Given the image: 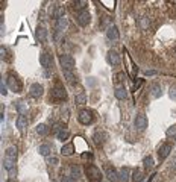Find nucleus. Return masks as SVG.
I'll use <instances>...</instances> for the list:
<instances>
[{"instance_id":"nucleus-13","label":"nucleus","mask_w":176,"mask_h":182,"mask_svg":"<svg viewBox=\"0 0 176 182\" xmlns=\"http://www.w3.org/2000/svg\"><path fill=\"white\" fill-rule=\"evenodd\" d=\"M170 152H172V144L170 143H164L162 146H159L158 149V156L161 159H164V158H167L170 155Z\"/></svg>"},{"instance_id":"nucleus-14","label":"nucleus","mask_w":176,"mask_h":182,"mask_svg":"<svg viewBox=\"0 0 176 182\" xmlns=\"http://www.w3.org/2000/svg\"><path fill=\"white\" fill-rule=\"evenodd\" d=\"M106 58H108V62H109L111 65H118V64H120V55L115 52V50H109L108 55H106Z\"/></svg>"},{"instance_id":"nucleus-40","label":"nucleus","mask_w":176,"mask_h":182,"mask_svg":"<svg viewBox=\"0 0 176 182\" xmlns=\"http://www.w3.org/2000/svg\"><path fill=\"white\" fill-rule=\"evenodd\" d=\"M172 170H173V172H176V158L172 161Z\"/></svg>"},{"instance_id":"nucleus-6","label":"nucleus","mask_w":176,"mask_h":182,"mask_svg":"<svg viewBox=\"0 0 176 182\" xmlns=\"http://www.w3.org/2000/svg\"><path fill=\"white\" fill-rule=\"evenodd\" d=\"M78 120H79V123H82V124H90V123H93L94 117H93V113H91L90 109H82V111L78 114Z\"/></svg>"},{"instance_id":"nucleus-23","label":"nucleus","mask_w":176,"mask_h":182,"mask_svg":"<svg viewBox=\"0 0 176 182\" xmlns=\"http://www.w3.org/2000/svg\"><path fill=\"white\" fill-rule=\"evenodd\" d=\"M70 176L74 179V181H79V178H80V168L78 167V165H70Z\"/></svg>"},{"instance_id":"nucleus-29","label":"nucleus","mask_w":176,"mask_h":182,"mask_svg":"<svg viewBox=\"0 0 176 182\" xmlns=\"http://www.w3.org/2000/svg\"><path fill=\"white\" fill-rule=\"evenodd\" d=\"M64 76H65V79H67L70 84H74V82H76V78H74V74H73L71 70H64Z\"/></svg>"},{"instance_id":"nucleus-19","label":"nucleus","mask_w":176,"mask_h":182,"mask_svg":"<svg viewBox=\"0 0 176 182\" xmlns=\"http://www.w3.org/2000/svg\"><path fill=\"white\" fill-rule=\"evenodd\" d=\"M38 152L41 153L43 156H47L49 158V155L53 152V147H52V144H47V143H44V144H41L40 147H38Z\"/></svg>"},{"instance_id":"nucleus-37","label":"nucleus","mask_w":176,"mask_h":182,"mask_svg":"<svg viewBox=\"0 0 176 182\" xmlns=\"http://www.w3.org/2000/svg\"><path fill=\"white\" fill-rule=\"evenodd\" d=\"M61 182H76V181H74V179L71 178L70 174H67V176H64V178H62V181H61Z\"/></svg>"},{"instance_id":"nucleus-16","label":"nucleus","mask_w":176,"mask_h":182,"mask_svg":"<svg viewBox=\"0 0 176 182\" xmlns=\"http://www.w3.org/2000/svg\"><path fill=\"white\" fill-rule=\"evenodd\" d=\"M105 138H106V134L102 132V130H96L94 135H93V141H94V144H97V146L103 144V143H105Z\"/></svg>"},{"instance_id":"nucleus-8","label":"nucleus","mask_w":176,"mask_h":182,"mask_svg":"<svg viewBox=\"0 0 176 182\" xmlns=\"http://www.w3.org/2000/svg\"><path fill=\"white\" fill-rule=\"evenodd\" d=\"M103 170H105V176L109 181H117V179H118V172L114 168V165L105 164L103 165Z\"/></svg>"},{"instance_id":"nucleus-38","label":"nucleus","mask_w":176,"mask_h":182,"mask_svg":"<svg viewBox=\"0 0 176 182\" xmlns=\"http://www.w3.org/2000/svg\"><path fill=\"white\" fill-rule=\"evenodd\" d=\"M117 80H124V73H117Z\"/></svg>"},{"instance_id":"nucleus-36","label":"nucleus","mask_w":176,"mask_h":182,"mask_svg":"<svg viewBox=\"0 0 176 182\" xmlns=\"http://www.w3.org/2000/svg\"><path fill=\"white\" fill-rule=\"evenodd\" d=\"M80 158H82V159H90V161H91V159H93V153H91V152H85V153L80 155Z\"/></svg>"},{"instance_id":"nucleus-18","label":"nucleus","mask_w":176,"mask_h":182,"mask_svg":"<svg viewBox=\"0 0 176 182\" xmlns=\"http://www.w3.org/2000/svg\"><path fill=\"white\" fill-rule=\"evenodd\" d=\"M35 35H36V40H38L40 43H46V40H47V30H46L43 26L36 27Z\"/></svg>"},{"instance_id":"nucleus-30","label":"nucleus","mask_w":176,"mask_h":182,"mask_svg":"<svg viewBox=\"0 0 176 182\" xmlns=\"http://www.w3.org/2000/svg\"><path fill=\"white\" fill-rule=\"evenodd\" d=\"M56 137H58V140H61V141H65V140H69V137H70V132L67 129H62Z\"/></svg>"},{"instance_id":"nucleus-12","label":"nucleus","mask_w":176,"mask_h":182,"mask_svg":"<svg viewBox=\"0 0 176 182\" xmlns=\"http://www.w3.org/2000/svg\"><path fill=\"white\" fill-rule=\"evenodd\" d=\"M43 85L41 84H32L30 85V90H29V94L32 96L34 99H38V97H41L43 96Z\"/></svg>"},{"instance_id":"nucleus-22","label":"nucleus","mask_w":176,"mask_h":182,"mask_svg":"<svg viewBox=\"0 0 176 182\" xmlns=\"http://www.w3.org/2000/svg\"><path fill=\"white\" fill-rule=\"evenodd\" d=\"M114 94H115V97H117L118 100H124V99H128V91H126V88H123V87L115 88Z\"/></svg>"},{"instance_id":"nucleus-17","label":"nucleus","mask_w":176,"mask_h":182,"mask_svg":"<svg viewBox=\"0 0 176 182\" xmlns=\"http://www.w3.org/2000/svg\"><path fill=\"white\" fill-rule=\"evenodd\" d=\"M129 176H131V170L128 167H122L118 170V181L120 182H128L129 181Z\"/></svg>"},{"instance_id":"nucleus-10","label":"nucleus","mask_w":176,"mask_h":182,"mask_svg":"<svg viewBox=\"0 0 176 182\" xmlns=\"http://www.w3.org/2000/svg\"><path fill=\"white\" fill-rule=\"evenodd\" d=\"M52 62H53V59H52V55L49 52H43L41 55H40V64H41V67L43 69H50L52 67Z\"/></svg>"},{"instance_id":"nucleus-15","label":"nucleus","mask_w":176,"mask_h":182,"mask_svg":"<svg viewBox=\"0 0 176 182\" xmlns=\"http://www.w3.org/2000/svg\"><path fill=\"white\" fill-rule=\"evenodd\" d=\"M15 124H17V129L20 130V132H23V130L26 129V126H27L26 115H25V114H20V115L17 117V121H15Z\"/></svg>"},{"instance_id":"nucleus-3","label":"nucleus","mask_w":176,"mask_h":182,"mask_svg":"<svg viewBox=\"0 0 176 182\" xmlns=\"http://www.w3.org/2000/svg\"><path fill=\"white\" fill-rule=\"evenodd\" d=\"M85 173H87V178L90 182H100L102 181V172L97 168L96 165H93V164L87 165Z\"/></svg>"},{"instance_id":"nucleus-34","label":"nucleus","mask_w":176,"mask_h":182,"mask_svg":"<svg viewBox=\"0 0 176 182\" xmlns=\"http://www.w3.org/2000/svg\"><path fill=\"white\" fill-rule=\"evenodd\" d=\"M61 114H62V115H61V119H62V120H65V121L69 120V114H70V111H69V108H62Z\"/></svg>"},{"instance_id":"nucleus-9","label":"nucleus","mask_w":176,"mask_h":182,"mask_svg":"<svg viewBox=\"0 0 176 182\" xmlns=\"http://www.w3.org/2000/svg\"><path fill=\"white\" fill-rule=\"evenodd\" d=\"M134 124H135V128L138 130H144L147 128V119H146V115L144 114H137L135 120H134Z\"/></svg>"},{"instance_id":"nucleus-4","label":"nucleus","mask_w":176,"mask_h":182,"mask_svg":"<svg viewBox=\"0 0 176 182\" xmlns=\"http://www.w3.org/2000/svg\"><path fill=\"white\" fill-rule=\"evenodd\" d=\"M52 100L55 102H62V100H67V91L61 87V85H58V87H53L52 88Z\"/></svg>"},{"instance_id":"nucleus-39","label":"nucleus","mask_w":176,"mask_h":182,"mask_svg":"<svg viewBox=\"0 0 176 182\" xmlns=\"http://www.w3.org/2000/svg\"><path fill=\"white\" fill-rule=\"evenodd\" d=\"M170 97H172V99H176V90H175V88H172V90H170Z\"/></svg>"},{"instance_id":"nucleus-28","label":"nucleus","mask_w":176,"mask_h":182,"mask_svg":"<svg viewBox=\"0 0 176 182\" xmlns=\"http://www.w3.org/2000/svg\"><path fill=\"white\" fill-rule=\"evenodd\" d=\"M36 134H40V135H47V134H49L47 124H44V123L38 124V126H36Z\"/></svg>"},{"instance_id":"nucleus-2","label":"nucleus","mask_w":176,"mask_h":182,"mask_svg":"<svg viewBox=\"0 0 176 182\" xmlns=\"http://www.w3.org/2000/svg\"><path fill=\"white\" fill-rule=\"evenodd\" d=\"M6 82H8V87L14 91V93H21L23 91V84H21V80L18 79V76L15 73H8V76H6Z\"/></svg>"},{"instance_id":"nucleus-31","label":"nucleus","mask_w":176,"mask_h":182,"mask_svg":"<svg viewBox=\"0 0 176 182\" xmlns=\"http://www.w3.org/2000/svg\"><path fill=\"white\" fill-rule=\"evenodd\" d=\"M74 9H80V11H85V6H87V2L85 0H79V2H74Z\"/></svg>"},{"instance_id":"nucleus-24","label":"nucleus","mask_w":176,"mask_h":182,"mask_svg":"<svg viewBox=\"0 0 176 182\" xmlns=\"http://www.w3.org/2000/svg\"><path fill=\"white\" fill-rule=\"evenodd\" d=\"M67 26H69V18L67 17H62L59 20H56V29L58 30H64Z\"/></svg>"},{"instance_id":"nucleus-20","label":"nucleus","mask_w":176,"mask_h":182,"mask_svg":"<svg viewBox=\"0 0 176 182\" xmlns=\"http://www.w3.org/2000/svg\"><path fill=\"white\" fill-rule=\"evenodd\" d=\"M150 94H152V97H155V99H158V97H161V94H162V90H161V85L159 84H152L150 85Z\"/></svg>"},{"instance_id":"nucleus-7","label":"nucleus","mask_w":176,"mask_h":182,"mask_svg":"<svg viewBox=\"0 0 176 182\" xmlns=\"http://www.w3.org/2000/svg\"><path fill=\"white\" fill-rule=\"evenodd\" d=\"M78 25L79 26H82V27H85V26H88L90 25V21H91V14L88 12L87 9L85 11H80L79 14H78Z\"/></svg>"},{"instance_id":"nucleus-32","label":"nucleus","mask_w":176,"mask_h":182,"mask_svg":"<svg viewBox=\"0 0 176 182\" xmlns=\"http://www.w3.org/2000/svg\"><path fill=\"white\" fill-rule=\"evenodd\" d=\"M166 135H167L168 138H176V126L168 128V129L166 130Z\"/></svg>"},{"instance_id":"nucleus-41","label":"nucleus","mask_w":176,"mask_h":182,"mask_svg":"<svg viewBox=\"0 0 176 182\" xmlns=\"http://www.w3.org/2000/svg\"><path fill=\"white\" fill-rule=\"evenodd\" d=\"M146 74H147V76H149V74H155V71H153V70H147Z\"/></svg>"},{"instance_id":"nucleus-33","label":"nucleus","mask_w":176,"mask_h":182,"mask_svg":"<svg viewBox=\"0 0 176 182\" xmlns=\"http://www.w3.org/2000/svg\"><path fill=\"white\" fill-rule=\"evenodd\" d=\"M58 163H59V159H58L56 156H49V158H47V164L49 165H56Z\"/></svg>"},{"instance_id":"nucleus-42","label":"nucleus","mask_w":176,"mask_h":182,"mask_svg":"<svg viewBox=\"0 0 176 182\" xmlns=\"http://www.w3.org/2000/svg\"><path fill=\"white\" fill-rule=\"evenodd\" d=\"M5 182H15L14 179H8V181H5Z\"/></svg>"},{"instance_id":"nucleus-1","label":"nucleus","mask_w":176,"mask_h":182,"mask_svg":"<svg viewBox=\"0 0 176 182\" xmlns=\"http://www.w3.org/2000/svg\"><path fill=\"white\" fill-rule=\"evenodd\" d=\"M15 164H17V147L11 146V147H8L6 152H5L3 167H5L8 172H12V170L15 168Z\"/></svg>"},{"instance_id":"nucleus-27","label":"nucleus","mask_w":176,"mask_h":182,"mask_svg":"<svg viewBox=\"0 0 176 182\" xmlns=\"http://www.w3.org/2000/svg\"><path fill=\"white\" fill-rule=\"evenodd\" d=\"M74 102H76V105H85V103H87V96L84 94V93L76 94V97H74Z\"/></svg>"},{"instance_id":"nucleus-11","label":"nucleus","mask_w":176,"mask_h":182,"mask_svg":"<svg viewBox=\"0 0 176 182\" xmlns=\"http://www.w3.org/2000/svg\"><path fill=\"white\" fill-rule=\"evenodd\" d=\"M106 36H108V40H111V41H117L118 38H120V34H118V29L115 25H109L108 29H106Z\"/></svg>"},{"instance_id":"nucleus-35","label":"nucleus","mask_w":176,"mask_h":182,"mask_svg":"<svg viewBox=\"0 0 176 182\" xmlns=\"http://www.w3.org/2000/svg\"><path fill=\"white\" fill-rule=\"evenodd\" d=\"M0 93H2V96L8 94V90H6V87H5V82H3V80L0 82Z\"/></svg>"},{"instance_id":"nucleus-21","label":"nucleus","mask_w":176,"mask_h":182,"mask_svg":"<svg viewBox=\"0 0 176 182\" xmlns=\"http://www.w3.org/2000/svg\"><path fill=\"white\" fill-rule=\"evenodd\" d=\"M73 152H74V144H73V143H67V144H64L61 149V153L64 156L73 155Z\"/></svg>"},{"instance_id":"nucleus-5","label":"nucleus","mask_w":176,"mask_h":182,"mask_svg":"<svg viewBox=\"0 0 176 182\" xmlns=\"http://www.w3.org/2000/svg\"><path fill=\"white\" fill-rule=\"evenodd\" d=\"M59 64H61L62 70H71L73 71V69H74V59L70 55H61L59 56Z\"/></svg>"},{"instance_id":"nucleus-25","label":"nucleus","mask_w":176,"mask_h":182,"mask_svg":"<svg viewBox=\"0 0 176 182\" xmlns=\"http://www.w3.org/2000/svg\"><path fill=\"white\" fill-rule=\"evenodd\" d=\"M143 179H144L143 172L138 170V168H135V170L132 172V181H134V182H143Z\"/></svg>"},{"instance_id":"nucleus-26","label":"nucleus","mask_w":176,"mask_h":182,"mask_svg":"<svg viewBox=\"0 0 176 182\" xmlns=\"http://www.w3.org/2000/svg\"><path fill=\"white\" fill-rule=\"evenodd\" d=\"M143 164H144V168H146V170H150V168H153L155 161H153L152 156H146V158L143 159Z\"/></svg>"}]
</instances>
